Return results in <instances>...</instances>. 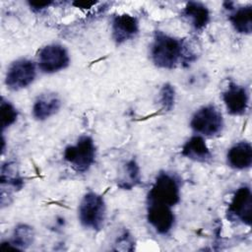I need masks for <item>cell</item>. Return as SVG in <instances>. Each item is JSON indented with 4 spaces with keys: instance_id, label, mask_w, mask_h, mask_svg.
<instances>
[{
    "instance_id": "44dd1931",
    "label": "cell",
    "mask_w": 252,
    "mask_h": 252,
    "mask_svg": "<svg viewBox=\"0 0 252 252\" xmlns=\"http://www.w3.org/2000/svg\"><path fill=\"white\" fill-rule=\"evenodd\" d=\"M125 172L127 174L128 180L125 182V184L122 186V188L130 189L133 186H136L141 182L140 168L134 159L129 160L125 164Z\"/></svg>"
},
{
    "instance_id": "9c48e42d",
    "label": "cell",
    "mask_w": 252,
    "mask_h": 252,
    "mask_svg": "<svg viewBox=\"0 0 252 252\" xmlns=\"http://www.w3.org/2000/svg\"><path fill=\"white\" fill-rule=\"evenodd\" d=\"M222 100L230 114H244L248 107V92L244 87L230 82L226 90L222 93Z\"/></svg>"
},
{
    "instance_id": "d6986e66",
    "label": "cell",
    "mask_w": 252,
    "mask_h": 252,
    "mask_svg": "<svg viewBox=\"0 0 252 252\" xmlns=\"http://www.w3.org/2000/svg\"><path fill=\"white\" fill-rule=\"evenodd\" d=\"M0 110H1V128H2V131H4L6 128L11 126L17 120L18 111L11 102L5 100L4 98L1 99Z\"/></svg>"
},
{
    "instance_id": "52a82bcc",
    "label": "cell",
    "mask_w": 252,
    "mask_h": 252,
    "mask_svg": "<svg viewBox=\"0 0 252 252\" xmlns=\"http://www.w3.org/2000/svg\"><path fill=\"white\" fill-rule=\"evenodd\" d=\"M252 215V194L248 186L239 187L227 209V218L231 220H239L247 225L251 224Z\"/></svg>"
},
{
    "instance_id": "8fae6325",
    "label": "cell",
    "mask_w": 252,
    "mask_h": 252,
    "mask_svg": "<svg viewBox=\"0 0 252 252\" xmlns=\"http://www.w3.org/2000/svg\"><path fill=\"white\" fill-rule=\"evenodd\" d=\"M112 38L118 44L133 39L139 32L138 20L129 14L117 15L111 24Z\"/></svg>"
},
{
    "instance_id": "5b68a950",
    "label": "cell",
    "mask_w": 252,
    "mask_h": 252,
    "mask_svg": "<svg viewBox=\"0 0 252 252\" xmlns=\"http://www.w3.org/2000/svg\"><path fill=\"white\" fill-rule=\"evenodd\" d=\"M191 128L205 136L220 134L223 128V119L219 109L210 104L199 108L192 116Z\"/></svg>"
},
{
    "instance_id": "e0dca14e",
    "label": "cell",
    "mask_w": 252,
    "mask_h": 252,
    "mask_svg": "<svg viewBox=\"0 0 252 252\" xmlns=\"http://www.w3.org/2000/svg\"><path fill=\"white\" fill-rule=\"evenodd\" d=\"M229 21L234 30L243 34L252 32V6L247 5L236 9L229 16Z\"/></svg>"
},
{
    "instance_id": "6da1fadb",
    "label": "cell",
    "mask_w": 252,
    "mask_h": 252,
    "mask_svg": "<svg viewBox=\"0 0 252 252\" xmlns=\"http://www.w3.org/2000/svg\"><path fill=\"white\" fill-rule=\"evenodd\" d=\"M185 43L160 31H157L151 46V57L155 65L159 68L172 69L182 61L191 62L192 56L188 55Z\"/></svg>"
},
{
    "instance_id": "ffe728a7",
    "label": "cell",
    "mask_w": 252,
    "mask_h": 252,
    "mask_svg": "<svg viewBox=\"0 0 252 252\" xmlns=\"http://www.w3.org/2000/svg\"><path fill=\"white\" fill-rule=\"evenodd\" d=\"M158 102L161 105V108L165 111H170L175 102V91L174 88L166 83L164 84L158 94Z\"/></svg>"
},
{
    "instance_id": "ba28073f",
    "label": "cell",
    "mask_w": 252,
    "mask_h": 252,
    "mask_svg": "<svg viewBox=\"0 0 252 252\" xmlns=\"http://www.w3.org/2000/svg\"><path fill=\"white\" fill-rule=\"evenodd\" d=\"M67 50L60 44H48L38 53V67L44 73L58 72L69 65Z\"/></svg>"
},
{
    "instance_id": "7402d4cb",
    "label": "cell",
    "mask_w": 252,
    "mask_h": 252,
    "mask_svg": "<svg viewBox=\"0 0 252 252\" xmlns=\"http://www.w3.org/2000/svg\"><path fill=\"white\" fill-rule=\"evenodd\" d=\"M52 4V2H40V3H37V2H29V5L31 7V9L34 12H40L42 11L43 9L47 8L48 6H50Z\"/></svg>"
},
{
    "instance_id": "30bf717a",
    "label": "cell",
    "mask_w": 252,
    "mask_h": 252,
    "mask_svg": "<svg viewBox=\"0 0 252 252\" xmlns=\"http://www.w3.org/2000/svg\"><path fill=\"white\" fill-rule=\"evenodd\" d=\"M147 219L150 224L160 234L168 233L175 220L170 207L158 204H148Z\"/></svg>"
},
{
    "instance_id": "9a60e30c",
    "label": "cell",
    "mask_w": 252,
    "mask_h": 252,
    "mask_svg": "<svg viewBox=\"0 0 252 252\" xmlns=\"http://www.w3.org/2000/svg\"><path fill=\"white\" fill-rule=\"evenodd\" d=\"M182 15L196 31H202L210 22L209 9L199 2H188L182 11Z\"/></svg>"
},
{
    "instance_id": "2e32d148",
    "label": "cell",
    "mask_w": 252,
    "mask_h": 252,
    "mask_svg": "<svg viewBox=\"0 0 252 252\" xmlns=\"http://www.w3.org/2000/svg\"><path fill=\"white\" fill-rule=\"evenodd\" d=\"M34 238V232L32 226L28 224H19L15 227L11 241L2 242L1 247H11L13 249H24L30 246Z\"/></svg>"
},
{
    "instance_id": "7a4b0ae2",
    "label": "cell",
    "mask_w": 252,
    "mask_h": 252,
    "mask_svg": "<svg viewBox=\"0 0 252 252\" xmlns=\"http://www.w3.org/2000/svg\"><path fill=\"white\" fill-rule=\"evenodd\" d=\"M148 204L172 207L180 200L178 180L170 173L160 172L148 193Z\"/></svg>"
},
{
    "instance_id": "3957f363",
    "label": "cell",
    "mask_w": 252,
    "mask_h": 252,
    "mask_svg": "<svg viewBox=\"0 0 252 252\" xmlns=\"http://www.w3.org/2000/svg\"><path fill=\"white\" fill-rule=\"evenodd\" d=\"M79 220L83 226L93 230H99L105 220V203L103 198L94 193H87L79 205Z\"/></svg>"
},
{
    "instance_id": "7c38bea8",
    "label": "cell",
    "mask_w": 252,
    "mask_h": 252,
    "mask_svg": "<svg viewBox=\"0 0 252 252\" xmlns=\"http://www.w3.org/2000/svg\"><path fill=\"white\" fill-rule=\"evenodd\" d=\"M61 106V100L55 93L41 94L33 103L32 115L37 120H45L54 115Z\"/></svg>"
},
{
    "instance_id": "277c9868",
    "label": "cell",
    "mask_w": 252,
    "mask_h": 252,
    "mask_svg": "<svg viewBox=\"0 0 252 252\" xmlns=\"http://www.w3.org/2000/svg\"><path fill=\"white\" fill-rule=\"evenodd\" d=\"M95 146L93 139L89 136H82L76 145H71L64 150V159L77 172L87 171L94 162Z\"/></svg>"
},
{
    "instance_id": "4fadbf2b",
    "label": "cell",
    "mask_w": 252,
    "mask_h": 252,
    "mask_svg": "<svg viewBox=\"0 0 252 252\" xmlns=\"http://www.w3.org/2000/svg\"><path fill=\"white\" fill-rule=\"evenodd\" d=\"M226 160L234 169H246L252 164V147L250 143L242 141L233 145L227 152Z\"/></svg>"
},
{
    "instance_id": "ac0fdd59",
    "label": "cell",
    "mask_w": 252,
    "mask_h": 252,
    "mask_svg": "<svg viewBox=\"0 0 252 252\" xmlns=\"http://www.w3.org/2000/svg\"><path fill=\"white\" fill-rule=\"evenodd\" d=\"M1 183H6L7 185L19 189L23 186V180L18 175L17 167L14 162H7L3 164L1 169Z\"/></svg>"
},
{
    "instance_id": "8992f818",
    "label": "cell",
    "mask_w": 252,
    "mask_h": 252,
    "mask_svg": "<svg viewBox=\"0 0 252 252\" xmlns=\"http://www.w3.org/2000/svg\"><path fill=\"white\" fill-rule=\"evenodd\" d=\"M35 75V65L32 61L24 58L18 59L8 68L5 83L9 89L18 91L32 84Z\"/></svg>"
},
{
    "instance_id": "5bb4252c",
    "label": "cell",
    "mask_w": 252,
    "mask_h": 252,
    "mask_svg": "<svg viewBox=\"0 0 252 252\" xmlns=\"http://www.w3.org/2000/svg\"><path fill=\"white\" fill-rule=\"evenodd\" d=\"M181 153L187 158L198 162H209L213 158L210 149L201 136L191 137L183 145Z\"/></svg>"
}]
</instances>
